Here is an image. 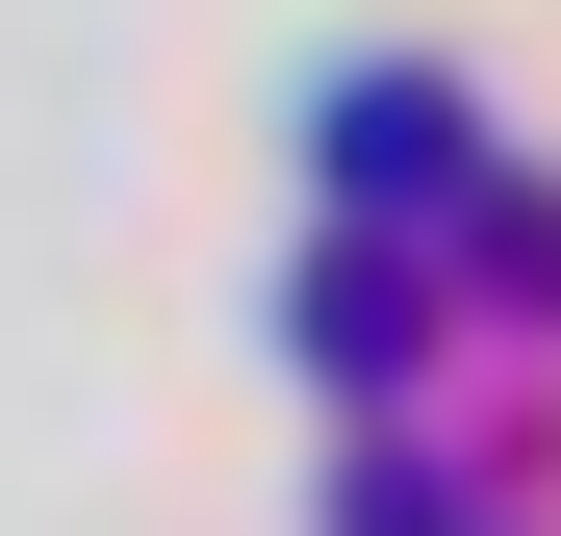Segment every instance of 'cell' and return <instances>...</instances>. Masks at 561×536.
Returning a JSON list of instances; mask_svg holds the SVG:
<instances>
[{
  "label": "cell",
  "mask_w": 561,
  "mask_h": 536,
  "mask_svg": "<svg viewBox=\"0 0 561 536\" xmlns=\"http://www.w3.org/2000/svg\"><path fill=\"white\" fill-rule=\"evenodd\" d=\"M332 179H357V205H409V179H459V103H434V77H357V103H332Z\"/></svg>",
  "instance_id": "1"
}]
</instances>
